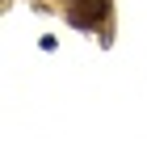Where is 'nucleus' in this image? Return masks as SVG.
Returning a JSON list of instances; mask_svg holds the SVG:
<instances>
[{
	"label": "nucleus",
	"mask_w": 147,
	"mask_h": 147,
	"mask_svg": "<svg viewBox=\"0 0 147 147\" xmlns=\"http://www.w3.org/2000/svg\"><path fill=\"white\" fill-rule=\"evenodd\" d=\"M101 17H105V0H71V9H67V21L76 30H97Z\"/></svg>",
	"instance_id": "obj_1"
}]
</instances>
